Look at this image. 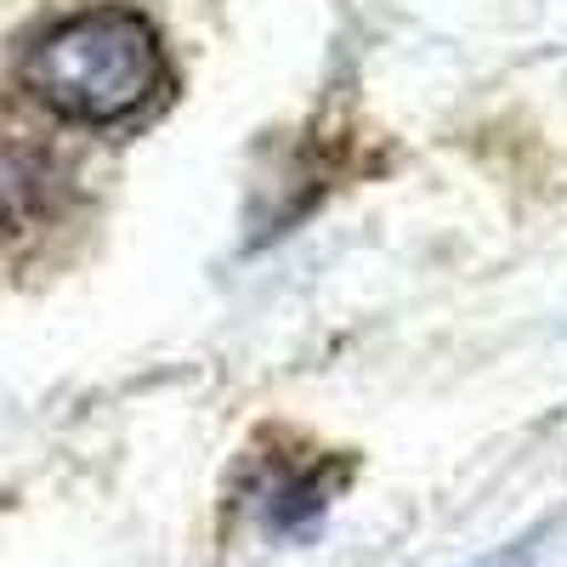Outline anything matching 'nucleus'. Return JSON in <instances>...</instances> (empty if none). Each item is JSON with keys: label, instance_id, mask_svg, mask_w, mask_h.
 Instances as JSON below:
<instances>
[{"label": "nucleus", "instance_id": "obj_1", "mask_svg": "<svg viewBox=\"0 0 567 567\" xmlns=\"http://www.w3.org/2000/svg\"><path fill=\"white\" fill-rule=\"evenodd\" d=\"M23 91L69 125H120L159 103L165 40L136 7H91L45 29L18 69Z\"/></svg>", "mask_w": 567, "mask_h": 567}, {"label": "nucleus", "instance_id": "obj_4", "mask_svg": "<svg viewBox=\"0 0 567 567\" xmlns=\"http://www.w3.org/2000/svg\"><path fill=\"white\" fill-rule=\"evenodd\" d=\"M488 567H511V556H499V561H488Z\"/></svg>", "mask_w": 567, "mask_h": 567}, {"label": "nucleus", "instance_id": "obj_3", "mask_svg": "<svg viewBox=\"0 0 567 567\" xmlns=\"http://www.w3.org/2000/svg\"><path fill=\"white\" fill-rule=\"evenodd\" d=\"M323 505H329V483L312 477V471H284V477H267L261 488V516L272 528H301Z\"/></svg>", "mask_w": 567, "mask_h": 567}, {"label": "nucleus", "instance_id": "obj_2", "mask_svg": "<svg viewBox=\"0 0 567 567\" xmlns=\"http://www.w3.org/2000/svg\"><path fill=\"white\" fill-rule=\"evenodd\" d=\"M63 199V171L45 148L0 142V233H23L29 221L52 216Z\"/></svg>", "mask_w": 567, "mask_h": 567}]
</instances>
